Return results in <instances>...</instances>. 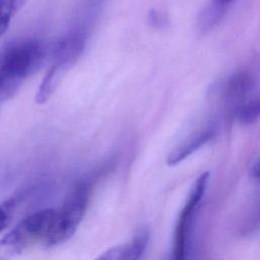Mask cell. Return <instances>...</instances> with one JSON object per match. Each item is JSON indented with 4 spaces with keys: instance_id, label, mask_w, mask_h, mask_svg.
<instances>
[{
    "instance_id": "6da1fadb",
    "label": "cell",
    "mask_w": 260,
    "mask_h": 260,
    "mask_svg": "<svg viewBox=\"0 0 260 260\" xmlns=\"http://www.w3.org/2000/svg\"><path fill=\"white\" fill-rule=\"evenodd\" d=\"M45 57L43 45L35 40L8 47L0 56V101L7 102L21 83L42 64Z\"/></svg>"
},
{
    "instance_id": "7a4b0ae2",
    "label": "cell",
    "mask_w": 260,
    "mask_h": 260,
    "mask_svg": "<svg viewBox=\"0 0 260 260\" xmlns=\"http://www.w3.org/2000/svg\"><path fill=\"white\" fill-rule=\"evenodd\" d=\"M55 211V208H45L21 219L0 240V260H10L32 245L44 243Z\"/></svg>"
},
{
    "instance_id": "3957f363",
    "label": "cell",
    "mask_w": 260,
    "mask_h": 260,
    "mask_svg": "<svg viewBox=\"0 0 260 260\" xmlns=\"http://www.w3.org/2000/svg\"><path fill=\"white\" fill-rule=\"evenodd\" d=\"M89 199V187L86 183H79L68 195L55 215L44 241L45 247H54L69 240L78 229L85 214Z\"/></svg>"
},
{
    "instance_id": "277c9868",
    "label": "cell",
    "mask_w": 260,
    "mask_h": 260,
    "mask_svg": "<svg viewBox=\"0 0 260 260\" xmlns=\"http://www.w3.org/2000/svg\"><path fill=\"white\" fill-rule=\"evenodd\" d=\"M209 173L204 172L194 181L175 226L171 260H190L194 220L205 195Z\"/></svg>"
},
{
    "instance_id": "5b68a950",
    "label": "cell",
    "mask_w": 260,
    "mask_h": 260,
    "mask_svg": "<svg viewBox=\"0 0 260 260\" xmlns=\"http://www.w3.org/2000/svg\"><path fill=\"white\" fill-rule=\"evenodd\" d=\"M216 133L215 125H207L189 135L181 144H179L168 156L167 164L175 166L187 158L201 146L211 140Z\"/></svg>"
},
{
    "instance_id": "8992f818",
    "label": "cell",
    "mask_w": 260,
    "mask_h": 260,
    "mask_svg": "<svg viewBox=\"0 0 260 260\" xmlns=\"http://www.w3.org/2000/svg\"><path fill=\"white\" fill-rule=\"evenodd\" d=\"M149 234L143 230L129 243L112 247L102 253L94 260H140L146 250Z\"/></svg>"
},
{
    "instance_id": "52a82bcc",
    "label": "cell",
    "mask_w": 260,
    "mask_h": 260,
    "mask_svg": "<svg viewBox=\"0 0 260 260\" xmlns=\"http://www.w3.org/2000/svg\"><path fill=\"white\" fill-rule=\"evenodd\" d=\"M84 48V36L79 31L70 32L62 38L53 52V63L66 70L74 63Z\"/></svg>"
},
{
    "instance_id": "ba28073f",
    "label": "cell",
    "mask_w": 260,
    "mask_h": 260,
    "mask_svg": "<svg viewBox=\"0 0 260 260\" xmlns=\"http://www.w3.org/2000/svg\"><path fill=\"white\" fill-rule=\"evenodd\" d=\"M254 80L247 71H238L230 76L223 87V98L225 102L237 111L241 107V102L253 88Z\"/></svg>"
},
{
    "instance_id": "9c48e42d",
    "label": "cell",
    "mask_w": 260,
    "mask_h": 260,
    "mask_svg": "<svg viewBox=\"0 0 260 260\" xmlns=\"http://www.w3.org/2000/svg\"><path fill=\"white\" fill-rule=\"evenodd\" d=\"M64 70L65 69L61 68L60 66L52 63L51 67L45 74L40 84V87L37 91L36 102L38 104H44L51 98L60 81V78Z\"/></svg>"
},
{
    "instance_id": "30bf717a",
    "label": "cell",
    "mask_w": 260,
    "mask_h": 260,
    "mask_svg": "<svg viewBox=\"0 0 260 260\" xmlns=\"http://www.w3.org/2000/svg\"><path fill=\"white\" fill-rule=\"evenodd\" d=\"M27 0H0V28H8L12 17L18 12Z\"/></svg>"
},
{
    "instance_id": "8fae6325",
    "label": "cell",
    "mask_w": 260,
    "mask_h": 260,
    "mask_svg": "<svg viewBox=\"0 0 260 260\" xmlns=\"http://www.w3.org/2000/svg\"><path fill=\"white\" fill-rule=\"evenodd\" d=\"M238 120L242 124H251L260 119V95L243 104L237 111Z\"/></svg>"
},
{
    "instance_id": "7c38bea8",
    "label": "cell",
    "mask_w": 260,
    "mask_h": 260,
    "mask_svg": "<svg viewBox=\"0 0 260 260\" xmlns=\"http://www.w3.org/2000/svg\"><path fill=\"white\" fill-rule=\"evenodd\" d=\"M14 205V200L10 199L0 204V233L7 226L11 215V210Z\"/></svg>"
},
{
    "instance_id": "4fadbf2b",
    "label": "cell",
    "mask_w": 260,
    "mask_h": 260,
    "mask_svg": "<svg viewBox=\"0 0 260 260\" xmlns=\"http://www.w3.org/2000/svg\"><path fill=\"white\" fill-rule=\"evenodd\" d=\"M209 2H211L212 4L217 5V6H219V7L224 8V9L228 10V8H229L230 4L233 2V0H210Z\"/></svg>"
},
{
    "instance_id": "5bb4252c",
    "label": "cell",
    "mask_w": 260,
    "mask_h": 260,
    "mask_svg": "<svg viewBox=\"0 0 260 260\" xmlns=\"http://www.w3.org/2000/svg\"><path fill=\"white\" fill-rule=\"evenodd\" d=\"M252 174L255 178L260 179V158L254 164V166L252 168Z\"/></svg>"
}]
</instances>
